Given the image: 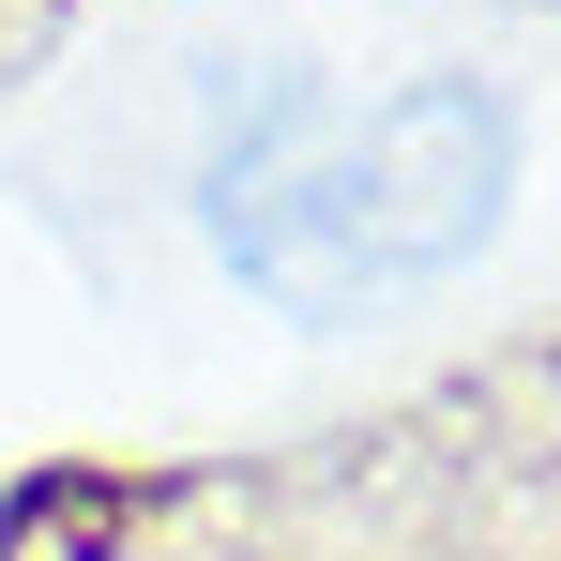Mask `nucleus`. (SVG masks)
<instances>
[{
  "label": "nucleus",
  "instance_id": "f257e3e1",
  "mask_svg": "<svg viewBox=\"0 0 561 561\" xmlns=\"http://www.w3.org/2000/svg\"><path fill=\"white\" fill-rule=\"evenodd\" d=\"M516 197V106L485 77H410L379 106H334L274 77L259 106L213 122L197 152V228L243 288H274L288 319H350L379 288L456 274Z\"/></svg>",
  "mask_w": 561,
  "mask_h": 561
}]
</instances>
